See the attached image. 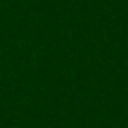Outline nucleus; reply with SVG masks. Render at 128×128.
I'll use <instances>...</instances> for the list:
<instances>
[]
</instances>
